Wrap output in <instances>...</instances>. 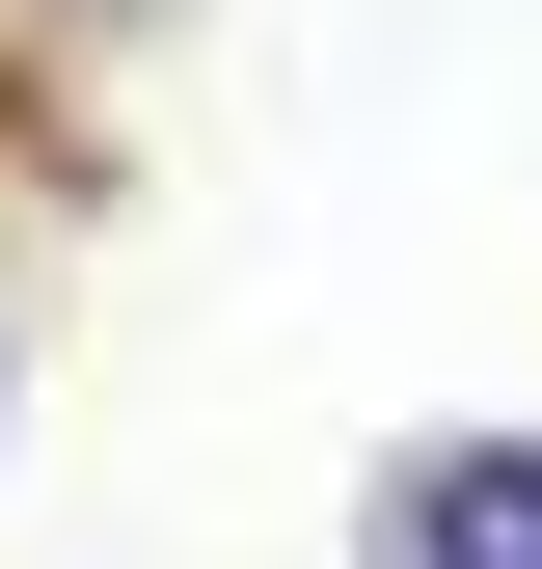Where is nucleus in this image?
Segmentation results:
<instances>
[{
	"label": "nucleus",
	"mask_w": 542,
	"mask_h": 569,
	"mask_svg": "<svg viewBox=\"0 0 542 569\" xmlns=\"http://www.w3.org/2000/svg\"><path fill=\"white\" fill-rule=\"evenodd\" d=\"M353 569H542V435H406Z\"/></svg>",
	"instance_id": "obj_1"
}]
</instances>
